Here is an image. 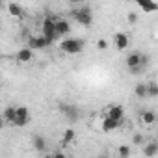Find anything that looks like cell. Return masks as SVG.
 Returning a JSON list of instances; mask_svg holds the SVG:
<instances>
[{
    "mask_svg": "<svg viewBox=\"0 0 158 158\" xmlns=\"http://www.w3.org/2000/svg\"><path fill=\"white\" fill-rule=\"evenodd\" d=\"M84 41L78 39V37H69V39H63L60 41V50L63 54H80L84 50Z\"/></svg>",
    "mask_w": 158,
    "mask_h": 158,
    "instance_id": "6da1fadb",
    "label": "cell"
},
{
    "mask_svg": "<svg viewBox=\"0 0 158 158\" xmlns=\"http://www.w3.org/2000/svg\"><path fill=\"white\" fill-rule=\"evenodd\" d=\"M73 19L78 23V24H82V26H91L93 24V13H91V8L89 6H84V8H74L71 11Z\"/></svg>",
    "mask_w": 158,
    "mask_h": 158,
    "instance_id": "7a4b0ae2",
    "label": "cell"
},
{
    "mask_svg": "<svg viewBox=\"0 0 158 158\" xmlns=\"http://www.w3.org/2000/svg\"><path fill=\"white\" fill-rule=\"evenodd\" d=\"M41 34L47 35L52 43H56L58 39H61L58 35V32H56V19H52V17H45L43 19V23H41Z\"/></svg>",
    "mask_w": 158,
    "mask_h": 158,
    "instance_id": "3957f363",
    "label": "cell"
},
{
    "mask_svg": "<svg viewBox=\"0 0 158 158\" xmlns=\"http://www.w3.org/2000/svg\"><path fill=\"white\" fill-rule=\"evenodd\" d=\"M52 45V41L47 37V35H30L28 37V47L30 48H34V50H43V48H47V47H50Z\"/></svg>",
    "mask_w": 158,
    "mask_h": 158,
    "instance_id": "277c9868",
    "label": "cell"
},
{
    "mask_svg": "<svg viewBox=\"0 0 158 158\" xmlns=\"http://www.w3.org/2000/svg\"><path fill=\"white\" fill-rule=\"evenodd\" d=\"M30 123V110L26 106H17V115L13 121V127H26Z\"/></svg>",
    "mask_w": 158,
    "mask_h": 158,
    "instance_id": "5b68a950",
    "label": "cell"
},
{
    "mask_svg": "<svg viewBox=\"0 0 158 158\" xmlns=\"http://www.w3.org/2000/svg\"><path fill=\"white\" fill-rule=\"evenodd\" d=\"M114 45H115L117 50H127L128 45H130V37H128V34H125V32H117V34H114Z\"/></svg>",
    "mask_w": 158,
    "mask_h": 158,
    "instance_id": "8992f818",
    "label": "cell"
},
{
    "mask_svg": "<svg viewBox=\"0 0 158 158\" xmlns=\"http://www.w3.org/2000/svg\"><path fill=\"white\" fill-rule=\"evenodd\" d=\"M121 123L123 121H117V119H114L110 115H104L102 117V123H101V130L102 132H114V130H117L121 127Z\"/></svg>",
    "mask_w": 158,
    "mask_h": 158,
    "instance_id": "52a82bcc",
    "label": "cell"
},
{
    "mask_svg": "<svg viewBox=\"0 0 158 158\" xmlns=\"http://www.w3.org/2000/svg\"><path fill=\"white\" fill-rule=\"evenodd\" d=\"M125 63H127V67H128V69L138 67V65H143V54H141V52H138V50H134V52H130V54L127 56Z\"/></svg>",
    "mask_w": 158,
    "mask_h": 158,
    "instance_id": "ba28073f",
    "label": "cell"
},
{
    "mask_svg": "<svg viewBox=\"0 0 158 158\" xmlns=\"http://www.w3.org/2000/svg\"><path fill=\"white\" fill-rule=\"evenodd\" d=\"M134 4H138V8L143 10L145 13L158 11V2H154V0H134Z\"/></svg>",
    "mask_w": 158,
    "mask_h": 158,
    "instance_id": "9c48e42d",
    "label": "cell"
},
{
    "mask_svg": "<svg viewBox=\"0 0 158 158\" xmlns=\"http://www.w3.org/2000/svg\"><path fill=\"white\" fill-rule=\"evenodd\" d=\"M58 110H60L65 117H69V119H78V108H74V106H71V104L60 102V104H58Z\"/></svg>",
    "mask_w": 158,
    "mask_h": 158,
    "instance_id": "30bf717a",
    "label": "cell"
},
{
    "mask_svg": "<svg viewBox=\"0 0 158 158\" xmlns=\"http://www.w3.org/2000/svg\"><path fill=\"white\" fill-rule=\"evenodd\" d=\"M104 115H110V117H114V119H117V121H123V117H125V108L119 106V104H114V106H110V108L102 114V117H104Z\"/></svg>",
    "mask_w": 158,
    "mask_h": 158,
    "instance_id": "8fae6325",
    "label": "cell"
},
{
    "mask_svg": "<svg viewBox=\"0 0 158 158\" xmlns=\"http://www.w3.org/2000/svg\"><path fill=\"white\" fill-rule=\"evenodd\" d=\"M139 121H141L143 127L154 125V123H156V112H154V110H143V112L139 114Z\"/></svg>",
    "mask_w": 158,
    "mask_h": 158,
    "instance_id": "7c38bea8",
    "label": "cell"
},
{
    "mask_svg": "<svg viewBox=\"0 0 158 158\" xmlns=\"http://www.w3.org/2000/svg\"><path fill=\"white\" fill-rule=\"evenodd\" d=\"M56 32H58L60 37L69 35V34H71V24H69V21H65V19H56Z\"/></svg>",
    "mask_w": 158,
    "mask_h": 158,
    "instance_id": "4fadbf2b",
    "label": "cell"
},
{
    "mask_svg": "<svg viewBox=\"0 0 158 158\" xmlns=\"http://www.w3.org/2000/svg\"><path fill=\"white\" fill-rule=\"evenodd\" d=\"M32 58H34V48H30V47L21 48V50L17 52V61H19V63H30Z\"/></svg>",
    "mask_w": 158,
    "mask_h": 158,
    "instance_id": "5bb4252c",
    "label": "cell"
},
{
    "mask_svg": "<svg viewBox=\"0 0 158 158\" xmlns=\"http://www.w3.org/2000/svg\"><path fill=\"white\" fill-rule=\"evenodd\" d=\"M8 13H10L11 17H15V19H21V17L24 15V10H23V6H19V4L10 2V4H8Z\"/></svg>",
    "mask_w": 158,
    "mask_h": 158,
    "instance_id": "9a60e30c",
    "label": "cell"
},
{
    "mask_svg": "<svg viewBox=\"0 0 158 158\" xmlns=\"http://www.w3.org/2000/svg\"><path fill=\"white\" fill-rule=\"evenodd\" d=\"M15 115H17V106H8V108L4 110V114H2L4 121H6V123H10V125H13Z\"/></svg>",
    "mask_w": 158,
    "mask_h": 158,
    "instance_id": "2e32d148",
    "label": "cell"
},
{
    "mask_svg": "<svg viewBox=\"0 0 158 158\" xmlns=\"http://www.w3.org/2000/svg\"><path fill=\"white\" fill-rule=\"evenodd\" d=\"M74 139H76V132H74V128H65L63 134H61V143H63V145H69V143H73Z\"/></svg>",
    "mask_w": 158,
    "mask_h": 158,
    "instance_id": "e0dca14e",
    "label": "cell"
},
{
    "mask_svg": "<svg viewBox=\"0 0 158 158\" xmlns=\"http://www.w3.org/2000/svg\"><path fill=\"white\" fill-rule=\"evenodd\" d=\"M32 145H34V149H35V151L43 152V151H45V147H47V141H45V138H43V136H39V134H37V136H34V138H32Z\"/></svg>",
    "mask_w": 158,
    "mask_h": 158,
    "instance_id": "ac0fdd59",
    "label": "cell"
},
{
    "mask_svg": "<svg viewBox=\"0 0 158 158\" xmlns=\"http://www.w3.org/2000/svg\"><path fill=\"white\" fill-rule=\"evenodd\" d=\"M143 152H145L147 156H154V154H158V143H156V141L147 143V145L143 147Z\"/></svg>",
    "mask_w": 158,
    "mask_h": 158,
    "instance_id": "d6986e66",
    "label": "cell"
},
{
    "mask_svg": "<svg viewBox=\"0 0 158 158\" xmlns=\"http://www.w3.org/2000/svg\"><path fill=\"white\" fill-rule=\"evenodd\" d=\"M134 95L138 99H147V84H138L134 88Z\"/></svg>",
    "mask_w": 158,
    "mask_h": 158,
    "instance_id": "ffe728a7",
    "label": "cell"
},
{
    "mask_svg": "<svg viewBox=\"0 0 158 158\" xmlns=\"http://www.w3.org/2000/svg\"><path fill=\"white\" fill-rule=\"evenodd\" d=\"M147 97L149 99H156L158 97V84L156 82H149L147 84Z\"/></svg>",
    "mask_w": 158,
    "mask_h": 158,
    "instance_id": "44dd1931",
    "label": "cell"
},
{
    "mask_svg": "<svg viewBox=\"0 0 158 158\" xmlns=\"http://www.w3.org/2000/svg\"><path fill=\"white\" fill-rule=\"evenodd\" d=\"M132 143H134V145H143V143H145L143 134H134V136H132Z\"/></svg>",
    "mask_w": 158,
    "mask_h": 158,
    "instance_id": "7402d4cb",
    "label": "cell"
},
{
    "mask_svg": "<svg viewBox=\"0 0 158 158\" xmlns=\"http://www.w3.org/2000/svg\"><path fill=\"white\" fill-rule=\"evenodd\" d=\"M117 154H119L121 158H127V156H130V147H127V145H123V147H119V151H117Z\"/></svg>",
    "mask_w": 158,
    "mask_h": 158,
    "instance_id": "603a6c76",
    "label": "cell"
},
{
    "mask_svg": "<svg viewBox=\"0 0 158 158\" xmlns=\"http://www.w3.org/2000/svg\"><path fill=\"white\" fill-rule=\"evenodd\" d=\"M97 48H99V50H106V48H108V41H106V39H99V41H97Z\"/></svg>",
    "mask_w": 158,
    "mask_h": 158,
    "instance_id": "cb8c5ba5",
    "label": "cell"
},
{
    "mask_svg": "<svg viewBox=\"0 0 158 158\" xmlns=\"http://www.w3.org/2000/svg\"><path fill=\"white\" fill-rule=\"evenodd\" d=\"M143 67H145V65H138V67H132V69H128V73H130V74H139V73H143Z\"/></svg>",
    "mask_w": 158,
    "mask_h": 158,
    "instance_id": "d4e9b609",
    "label": "cell"
},
{
    "mask_svg": "<svg viewBox=\"0 0 158 158\" xmlns=\"http://www.w3.org/2000/svg\"><path fill=\"white\" fill-rule=\"evenodd\" d=\"M127 21H128L130 24H134V23L138 21V15H136V13H128V15H127Z\"/></svg>",
    "mask_w": 158,
    "mask_h": 158,
    "instance_id": "484cf974",
    "label": "cell"
},
{
    "mask_svg": "<svg viewBox=\"0 0 158 158\" xmlns=\"http://www.w3.org/2000/svg\"><path fill=\"white\" fill-rule=\"evenodd\" d=\"M82 2H84V0H69L71 6H78V4H82Z\"/></svg>",
    "mask_w": 158,
    "mask_h": 158,
    "instance_id": "4316f807",
    "label": "cell"
}]
</instances>
